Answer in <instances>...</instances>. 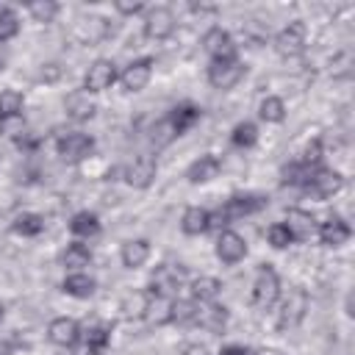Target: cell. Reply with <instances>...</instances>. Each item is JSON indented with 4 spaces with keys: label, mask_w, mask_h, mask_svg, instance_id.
<instances>
[{
    "label": "cell",
    "mask_w": 355,
    "mask_h": 355,
    "mask_svg": "<svg viewBox=\"0 0 355 355\" xmlns=\"http://www.w3.org/2000/svg\"><path fill=\"white\" fill-rule=\"evenodd\" d=\"M114 8H116L119 14H125V17H133V14H141V11H144V3H125V0H116Z\"/></svg>",
    "instance_id": "42"
},
{
    "label": "cell",
    "mask_w": 355,
    "mask_h": 355,
    "mask_svg": "<svg viewBox=\"0 0 355 355\" xmlns=\"http://www.w3.org/2000/svg\"><path fill=\"white\" fill-rule=\"evenodd\" d=\"M266 208V197L263 194H233L227 197L214 214H211V227H219V225H227V222H236V219H244V216H252L258 211Z\"/></svg>",
    "instance_id": "1"
},
{
    "label": "cell",
    "mask_w": 355,
    "mask_h": 355,
    "mask_svg": "<svg viewBox=\"0 0 355 355\" xmlns=\"http://www.w3.org/2000/svg\"><path fill=\"white\" fill-rule=\"evenodd\" d=\"M202 50L211 55V61H214V58H233V55H236L233 36H230L227 31L216 28V25L202 33Z\"/></svg>",
    "instance_id": "14"
},
{
    "label": "cell",
    "mask_w": 355,
    "mask_h": 355,
    "mask_svg": "<svg viewBox=\"0 0 355 355\" xmlns=\"http://www.w3.org/2000/svg\"><path fill=\"white\" fill-rule=\"evenodd\" d=\"M150 258V241L147 239H130L122 244V266L125 269H139Z\"/></svg>",
    "instance_id": "25"
},
{
    "label": "cell",
    "mask_w": 355,
    "mask_h": 355,
    "mask_svg": "<svg viewBox=\"0 0 355 355\" xmlns=\"http://www.w3.org/2000/svg\"><path fill=\"white\" fill-rule=\"evenodd\" d=\"M266 355H280V352H266Z\"/></svg>",
    "instance_id": "48"
},
{
    "label": "cell",
    "mask_w": 355,
    "mask_h": 355,
    "mask_svg": "<svg viewBox=\"0 0 355 355\" xmlns=\"http://www.w3.org/2000/svg\"><path fill=\"white\" fill-rule=\"evenodd\" d=\"M305 311H308V294L305 288H291L288 297L283 300L280 305V313H277V324L286 330V327H297L302 319H305Z\"/></svg>",
    "instance_id": "8"
},
{
    "label": "cell",
    "mask_w": 355,
    "mask_h": 355,
    "mask_svg": "<svg viewBox=\"0 0 355 355\" xmlns=\"http://www.w3.org/2000/svg\"><path fill=\"white\" fill-rule=\"evenodd\" d=\"M0 130H3L6 136H14V139H19V136H22V130H25V119H22V116H14V119H3V122H0Z\"/></svg>",
    "instance_id": "41"
},
{
    "label": "cell",
    "mask_w": 355,
    "mask_h": 355,
    "mask_svg": "<svg viewBox=\"0 0 355 355\" xmlns=\"http://www.w3.org/2000/svg\"><path fill=\"white\" fill-rule=\"evenodd\" d=\"M22 105H25V97L17 89H3L0 92V122L22 116Z\"/></svg>",
    "instance_id": "31"
},
{
    "label": "cell",
    "mask_w": 355,
    "mask_h": 355,
    "mask_svg": "<svg viewBox=\"0 0 355 355\" xmlns=\"http://www.w3.org/2000/svg\"><path fill=\"white\" fill-rule=\"evenodd\" d=\"M144 33L150 39H155V42L169 39L175 33V14H172V8H166V6L150 8L147 11V19H144Z\"/></svg>",
    "instance_id": "10"
},
{
    "label": "cell",
    "mask_w": 355,
    "mask_h": 355,
    "mask_svg": "<svg viewBox=\"0 0 355 355\" xmlns=\"http://www.w3.org/2000/svg\"><path fill=\"white\" fill-rule=\"evenodd\" d=\"M311 166H305L302 161H291V164H286L283 166V186H302L305 189V183H308V178H311Z\"/></svg>",
    "instance_id": "36"
},
{
    "label": "cell",
    "mask_w": 355,
    "mask_h": 355,
    "mask_svg": "<svg viewBox=\"0 0 355 355\" xmlns=\"http://www.w3.org/2000/svg\"><path fill=\"white\" fill-rule=\"evenodd\" d=\"M275 50H277L280 55H286V58L300 55V53L305 50V25H302L300 19L288 22V25L275 36Z\"/></svg>",
    "instance_id": "11"
},
{
    "label": "cell",
    "mask_w": 355,
    "mask_h": 355,
    "mask_svg": "<svg viewBox=\"0 0 355 355\" xmlns=\"http://www.w3.org/2000/svg\"><path fill=\"white\" fill-rule=\"evenodd\" d=\"M227 308L225 305H216V302H205L202 308H197V319L194 324H200L202 330L208 333H222L225 324H227Z\"/></svg>",
    "instance_id": "21"
},
{
    "label": "cell",
    "mask_w": 355,
    "mask_h": 355,
    "mask_svg": "<svg viewBox=\"0 0 355 355\" xmlns=\"http://www.w3.org/2000/svg\"><path fill=\"white\" fill-rule=\"evenodd\" d=\"M3 313H6V311H3V305H0V322H3Z\"/></svg>",
    "instance_id": "47"
},
{
    "label": "cell",
    "mask_w": 355,
    "mask_h": 355,
    "mask_svg": "<svg viewBox=\"0 0 355 355\" xmlns=\"http://www.w3.org/2000/svg\"><path fill=\"white\" fill-rule=\"evenodd\" d=\"M258 116L263 122H283L286 119V103L280 97H263L261 105H258Z\"/></svg>",
    "instance_id": "34"
},
{
    "label": "cell",
    "mask_w": 355,
    "mask_h": 355,
    "mask_svg": "<svg viewBox=\"0 0 355 355\" xmlns=\"http://www.w3.org/2000/svg\"><path fill=\"white\" fill-rule=\"evenodd\" d=\"M183 277H186V266L161 263V266H155V272H153V277H150V288H147V294H158V297H169V300H175L178 288L183 286Z\"/></svg>",
    "instance_id": "4"
},
{
    "label": "cell",
    "mask_w": 355,
    "mask_h": 355,
    "mask_svg": "<svg viewBox=\"0 0 355 355\" xmlns=\"http://www.w3.org/2000/svg\"><path fill=\"white\" fill-rule=\"evenodd\" d=\"M305 166H311V169H316V166H322V141L319 139H313L308 147H305V153H302V158H300Z\"/></svg>",
    "instance_id": "40"
},
{
    "label": "cell",
    "mask_w": 355,
    "mask_h": 355,
    "mask_svg": "<svg viewBox=\"0 0 355 355\" xmlns=\"http://www.w3.org/2000/svg\"><path fill=\"white\" fill-rule=\"evenodd\" d=\"M153 327H164L172 324V300L169 297H158V294H147V305L141 313Z\"/></svg>",
    "instance_id": "22"
},
{
    "label": "cell",
    "mask_w": 355,
    "mask_h": 355,
    "mask_svg": "<svg viewBox=\"0 0 355 355\" xmlns=\"http://www.w3.org/2000/svg\"><path fill=\"white\" fill-rule=\"evenodd\" d=\"M92 355H100V352H92Z\"/></svg>",
    "instance_id": "49"
},
{
    "label": "cell",
    "mask_w": 355,
    "mask_h": 355,
    "mask_svg": "<svg viewBox=\"0 0 355 355\" xmlns=\"http://www.w3.org/2000/svg\"><path fill=\"white\" fill-rule=\"evenodd\" d=\"M341 189H344V178L330 166H316L305 183V191L313 194L316 200H327V197L338 194Z\"/></svg>",
    "instance_id": "6"
},
{
    "label": "cell",
    "mask_w": 355,
    "mask_h": 355,
    "mask_svg": "<svg viewBox=\"0 0 355 355\" xmlns=\"http://www.w3.org/2000/svg\"><path fill=\"white\" fill-rule=\"evenodd\" d=\"M11 349H14V347H11L8 341H3V338H0V355H11Z\"/></svg>",
    "instance_id": "45"
},
{
    "label": "cell",
    "mask_w": 355,
    "mask_h": 355,
    "mask_svg": "<svg viewBox=\"0 0 355 355\" xmlns=\"http://www.w3.org/2000/svg\"><path fill=\"white\" fill-rule=\"evenodd\" d=\"M266 239H269V244L275 247V250H286L294 239H291V233L286 230V225L283 222H275V225H269V230H266Z\"/></svg>",
    "instance_id": "39"
},
{
    "label": "cell",
    "mask_w": 355,
    "mask_h": 355,
    "mask_svg": "<svg viewBox=\"0 0 355 355\" xmlns=\"http://www.w3.org/2000/svg\"><path fill=\"white\" fill-rule=\"evenodd\" d=\"M349 236H352V227L338 214H330L324 222H319V239L327 247H341L344 241H349Z\"/></svg>",
    "instance_id": "17"
},
{
    "label": "cell",
    "mask_w": 355,
    "mask_h": 355,
    "mask_svg": "<svg viewBox=\"0 0 355 355\" xmlns=\"http://www.w3.org/2000/svg\"><path fill=\"white\" fill-rule=\"evenodd\" d=\"M64 108H67V116L75 119V122H89V119L97 114V103H94L92 94L83 92V89L69 92L67 100H64Z\"/></svg>",
    "instance_id": "16"
},
{
    "label": "cell",
    "mask_w": 355,
    "mask_h": 355,
    "mask_svg": "<svg viewBox=\"0 0 355 355\" xmlns=\"http://www.w3.org/2000/svg\"><path fill=\"white\" fill-rule=\"evenodd\" d=\"M247 255V241L236 230H222L216 239V258L222 263H239Z\"/></svg>",
    "instance_id": "15"
},
{
    "label": "cell",
    "mask_w": 355,
    "mask_h": 355,
    "mask_svg": "<svg viewBox=\"0 0 355 355\" xmlns=\"http://www.w3.org/2000/svg\"><path fill=\"white\" fill-rule=\"evenodd\" d=\"M241 78H244V64L236 55L233 58H214L208 64V83L214 89H233Z\"/></svg>",
    "instance_id": "5"
},
{
    "label": "cell",
    "mask_w": 355,
    "mask_h": 355,
    "mask_svg": "<svg viewBox=\"0 0 355 355\" xmlns=\"http://www.w3.org/2000/svg\"><path fill=\"white\" fill-rule=\"evenodd\" d=\"M153 67H155V61H153L150 55H141V58L130 61V64L125 67V72L119 75L122 89H125V92H141V89L150 83V78H153Z\"/></svg>",
    "instance_id": "12"
},
{
    "label": "cell",
    "mask_w": 355,
    "mask_h": 355,
    "mask_svg": "<svg viewBox=\"0 0 355 355\" xmlns=\"http://www.w3.org/2000/svg\"><path fill=\"white\" fill-rule=\"evenodd\" d=\"M219 291H222V283L216 277H211V275H202V277H194L191 280V300L200 302V305L214 302L219 297Z\"/></svg>",
    "instance_id": "28"
},
{
    "label": "cell",
    "mask_w": 355,
    "mask_h": 355,
    "mask_svg": "<svg viewBox=\"0 0 355 355\" xmlns=\"http://www.w3.org/2000/svg\"><path fill=\"white\" fill-rule=\"evenodd\" d=\"M11 230L17 236H39L44 230V216H39V214H19V216H14Z\"/></svg>",
    "instance_id": "32"
},
{
    "label": "cell",
    "mask_w": 355,
    "mask_h": 355,
    "mask_svg": "<svg viewBox=\"0 0 355 355\" xmlns=\"http://www.w3.org/2000/svg\"><path fill=\"white\" fill-rule=\"evenodd\" d=\"M230 141H233V147H241V150H247V147H252L255 141H258V125L255 122H239L236 128H233V133H230Z\"/></svg>",
    "instance_id": "35"
},
{
    "label": "cell",
    "mask_w": 355,
    "mask_h": 355,
    "mask_svg": "<svg viewBox=\"0 0 355 355\" xmlns=\"http://www.w3.org/2000/svg\"><path fill=\"white\" fill-rule=\"evenodd\" d=\"M61 263L69 266V269H83V266L92 263V250L83 241H72V244H67V250L61 255Z\"/></svg>",
    "instance_id": "30"
},
{
    "label": "cell",
    "mask_w": 355,
    "mask_h": 355,
    "mask_svg": "<svg viewBox=\"0 0 355 355\" xmlns=\"http://www.w3.org/2000/svg\"><path fill=\"white\" fill-rule=\"evenodd\" d=\"M283 225H286V230L291 233L294 241H308L313 236V230H316V219L302 208H288Z\"/></svg>",
    "instance_id": "18"
},
{
    "label": "cell",
    "mask_w": 355,
    "mask_h": 355,
    "mask_svg": "<svg viewBox=\"0 0 355 355\" xmlns=\"http://www.w3.org/2000/svg\"><path fill=\"white\" fill-rule=\"evenodd\" d=\"M200 116H202V111H200L194 103H180V105H175L164 119H166V125L172 128V133L180 136V133H186L189 128H194Z\"/></svg>",
    "instance_id": "19"
},
{
    "label": "cell",
    "mask_w": 355,
    "mask_h": 355,
    "mask_svg": "<svg viewBox=\"0 0 355 355\" xmlns=\"http://www.w3.org/2000/svg\"><path fill=\"white\" fill-rule=\"evenodd\" d=\"M55 150H58L61 161H67V164H78V161H83V158L92 155V150H94V139H92L89 133H80V130H67V133L58 136Z\"/></svg>",
    "instance_id": "3"
},
{
    "label": "cell",
    "mask_w": 355,
    "mask_h": 355,
    "mask_svg": "<svg viewBox=\"0 0 355 355\" xmlns=\"http://www.w3.org/2000/svg\"><path fill=\"white\" fill-rule=\"evenodd\" d=\"M197 308H200V305H197L194 300H172V324H180V327L194 324Z\"/></svg>",
    "instance_id": "33"
},
{
    "label": "cell",
    "mask_w": 355,
    "mask_h": 355,
    "mask_svg": "<svg viewBox=\"0 0 355 355\" xmlns=\"http://www.w3.org/2000/svg\"><path fill=\"white\" fill-rule=\"evenodd\" d=\"M19 33V17L14 8H0V44Z\"/></svg>",
    "instance_id": "37"
},
{
    "label": "cell",
    "mask_w": 355,
    "mask_h": 355,
    "mask_svg": "<svg viewBox=\"0 0 355 355\" xmlns=\"http://www.w3.org/2000/svg\"><path fill=\"white\" fill-rule=\"evenodd\" d=\"M28 14H31L36 22H53L55 14H58V3H53V0H36V3H28Z\"/></svg>",
    "instance_id": "38"
},
{
    "label": "cell",
    "mask_w": 355,
    "mask_h": 355,
    "mask_svg": "<svg viewBox=\"0 0 355 355\" xmlns=\"http://www.w3.org/2000/svg\"><path fill=\"white\" fill-rule=\"evenodd\" d=\"M69 230L78 236V239H94L100 233V216L94 211H78L72 219H69Z\"/></svg>",
    "instance_id": "27"
},
{
    "label": "cell",
    "mask_w": 355,
    "mask_h": 355,
    "mask_svg": "<svg viewBox=\"0 0 355 355\" xmlns=\"http://www.w3.org/2000/svg\"><path fill=\"white\" fill-rule=\"evenodd\" d=\"M47 338H50L55 347L69 349V347H75V344L80 341V324H78L75 319H69V316H55V319L47 324Z\"/></svg>",
    "instance_id": "13"
},
{
    "label": "cell",
    "mask_w": 355,
    "mask_h": 355,
    "mask_svg": "<svg viewBox=\"0 0 355 355\" xmlns=\"http://www.w3.org/2000/svg\"><path fill=\"white\" fill-rule=\"evenodd\" d=\"M155 172H158L155 158L144 153V155H136V158H133V161L125 166L122 178H125V183H128V186H133V189H147V186L153 183Z\"/></svg>",
    "instance_id": "9"
},
{
    "label": "cell",
    "mask_w": 355,
    "mask_h": 355,
    "mask_svg": "<svg viewBox=\"0 0 355 355\" xmlns=\"http://www.w3.org/2000/svg\"><path fill=\"white\" fill-rule=\"evenodd\" d=\"M277 297H280V277L272 263H261L255 272V280H252V302H255V308L266 311L277 302Z\"/></svg>",
    "instance_id": "2"
},
{
    "label": "cell",
    "mask_w": 355,
    "mask_h": 355,
    "mask_svg": "<svg viewBox=\"0 0 355 355\" xmlns=\"http://www.w3.org/2000/svg\"><path fill=\"white\" fill-rule=\"evenodd\" d=\"M114 80H116V64L111 58H97L89 64V69L83 75V92H89V94L105 92L114 86Z\"/></svg>",
    "instance_id": "7"
},
{
    "label": "cell",
    "mask_w": 355,
    "mask_h": 355,
    "mask_svg": "<svg viewBox=\"0 0 355 355\" xmlns=\"http://www.w3.org/2000/svg\"><path fill=\"white\" fill-rule=\"evenodd\" d=\"M72 33H75L83 44L100 42V39L108 33V19H103V17H80V19L75 22Z\"/></svg>",
    "instance_id": "24"
},
{
    "label": "cell",
    "mask_w": 355,
    "mask_h": 355,
    "mask_svg": "<svg viewBox=\"0 0 355 355\" xmlns=\"http://www.w3.org/2000/svg\"><path fill=\"white\" fill-rule=\"evenodd\" d=\"M108 338H111V327L103 324V322H92V324H86V330H80V341H83V347L97 349V352L105 349Z\"/></svg>",
    "instance_id": "29"
},
{
    "label": "cell",
    "mask_w": 355,
    "mask_h": 355,
    "mask_svg": "<svg viewBox=\"0 0 355 355\" xmlns=\"http://www.w3.org/2000/svg\"><path fill=\"white\" fill-rule=\"evenodd\" d=\"M180 230L186 236H202L211 230V211L200 208V205H189L180 216Z\"/></svg>",
    "instance_id": "23"
},
{
    "label": "cell",
    "mask_w": 355,
    "mask_h": 355,
    "mask_svg": "<svg viewBox=\"0 0 355 355\" xmlns=\"http://www.w3.org/2000/svg\"><path fill=\"white\" fill-rule=\"evenodd\" d=\"M244 355H261V352H255V349H247V347H244Z\"/></svg>",
    "instance_id": "46"
},
{
    "label": "cell",
    "mask_w": 355,
    "mask_h": 355,
    "mask_svg": "<svg viewBox=\"0 0 355 355\" xmlns=\"http://www.w3.org/2000/svg\"><path fill=\"white\" fill-rule=\"evenodd\" d=\"M219 169H222V161H219L214 153H205V155H200L197 161L189 164L186 180H189V183H208V180H214V178L219 175Z\"/></svg>",
    "instance_id": "20"
},
{
    "label": "cell",
    "mask_w": 355,
    "mask_h": 355,
    "mask_svg": "<svg viewBox=\"0 0 355 355\" xmlns=\"http://www.w3.org/2000/svg\"><path fill=\"white\" fill-rule=\"evenodd\" d=\"M219 355H244V347L230 344V347H222V352H219Z\"/></svg>",
    "instance_id": "43"
},
{
    "label": "cell",
    "mask_w": 355,
    "mask_h": 355,
    "mask_svg": "<svg viewBox=\"0 0 355 355\" xmlns=\"http://www.w3.org/2000/svg\"><path fill=\"white\" fill-rule=\"evenodd\" d=\"M94 288H97V283L86 272H72V275L64 277V291L69 297H75V300H89L94 294Z\"/></svg>",
    "instance_id": "26"
},
{
    "label": "cell",
    "mask_w": 355,
    "mask_h": 355,
    "mask_svg": "<svg viewBox=\"0 0 355 355\" xmlns=\"http://www.w3.org/2000/svg\"><path fill=\"white\" fill-rule=\"evenodd\" d=\"M183 355H205V349L197 347V344H186V347H183Z\"/></svg>",
    "instance_id": "44"
}]
</instances>
